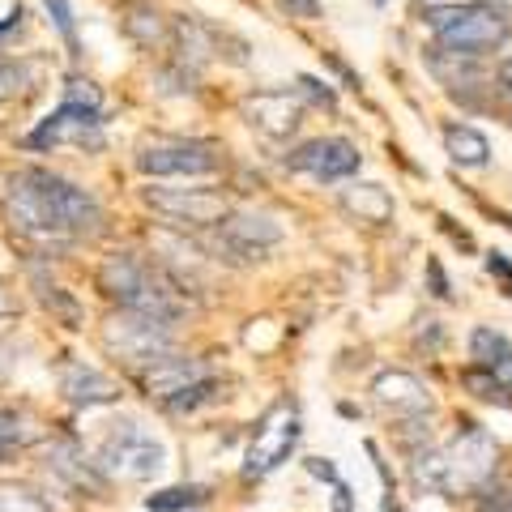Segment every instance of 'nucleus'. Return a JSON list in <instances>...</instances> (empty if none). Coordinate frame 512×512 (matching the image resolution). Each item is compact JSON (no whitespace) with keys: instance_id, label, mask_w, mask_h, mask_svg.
I'll use <instances>...</instances> for the list:
<instances>
[{"instance_id":"nucleus-4","label":"nucleus","mask_w":512,"mask_h":512,"mask_svg":"<svg viewBox=\"0 0 512 512\" xmlns=\"http://www.w3.org/2000/svg\"><path fill=\"white\" fill-rule=\"evenodd\" d=\"M171 325L175 320H163V316H146V312H120L107 320L103 329V342L111 355H120L128 363H150L158 355L171 350Z\"/></svg>"},{"instance_id":"nucleus-24","label":"nucleus","mask_w":512,"mask_h":512,"mask_svg":"<svg viewBox=\"0 0 512 512\" xmlns=\"http://www.w3.org/2000/svg\"><path fill=\"white\" fill-rule=\"evenodd\" d=\"M150 512H205L201 508V491L197 487H171L150 495Z\"/></svg>"},{"instance_id":"nucleus-16","label":"nucleus","mask_w":512,"mask_h":512,"mask_svg":"<svg viewBox=\"0 0 512 512\" xmlns=\"http://www.w3.org/2000/svg\"><path fill=\"white\" fill-rule=\"evenodd\" d=\"M60 389H64V397H69L73 406H107V402H116V397H120L116 380L103 376L99 367H86V363H69V367H64Z\"/></svg>"},{"instance_id":"nucleus-10","label":"nucleus","mask_w":512,"mask_h":512,"mask_svg":"<svg viewBox=\"0 0 512 512\" xmlns=\"http://www.w3.org/2000/svg\"><path fill=\"white\" fill-rule=\"evenodd\" d=\"M286 167L312 175V180H346L359 171V146L346 137H316L286 154Z\"/></svg>"},{"instance_id":"nucleus-32","label":"nucleus","mask_w":512,"mask_h":512,"mask_svg":"<svg viewBox=\"0 0 512 512\" xmlns=\"http://www.w3.org/2000/svg\"><path fill=\"white\" fill-rule=\"evenodd\" d=\"M478 512H512V491H495V495H487V500L478 504Z\"/></svg>"},{"instance_id":"nucleus-22","label":"nucleus","mask_w":512,"mask_h":512,"mask_svg":"<svg viewBox=\"0 0 512 512\" xmlns=\"http://www.w3.org/2000/svg\"><path fill=\"white\" fill-rule=\"evenodd\" d=\"M30 82H35V73H30V64L0 56V103L22 99V94L30 90Z\"/></svg>"},{"instance_id":"nucleus-11","label":"nucleus","mask_w":512,"mask_h":512,"mask_svg":"<svg viewBox=\"0 0 512 512\" xmlns=\"http://www.w3.org/2000/svg\"><path fill=\"white\" fill-rule=\"evenodd\" d=\"M299 116H303V103H299V90H261V94H248L244 99V120L265 137H291L299 128Z\"/></svg>"},{"instance_id":"nucleus-30","label":"nucleus","mask_w":512,"mask_h":512,"mask_svg":"<svg viewBox=\"0 0 512 512\" xmlns=\"http://www.w3.org/2000/svg\"><path fill=\"white\" fill-rule=\"evenodd\" d=\"M278 5L291 13V18H316V13H320L316 0H278Z\"/></svg>"},{"instance_id":"nucleus-21","label":"nucleus","mask_w":512,"mask_h":512,"mask_svg":"<svg viewBox=\"0 0 512 512\" xmlns=\"http://www.w3.org/2000/svg\"><path fill=\"white\" fill-rule=\"evenodd\" d=\"M410 474H414V483H419L423 491H448V461H444V453H436V448L414 453Z\"/></svg>"},{"instance_id":"nucleus-34","label":"nucleus","mask_w":512,"mask_h":512,"mask_svg":"<svg viewBox=\"0 0 512 512\" xmlns=\"http://www.w3.org/2000/svg\"><path fill=\"white\" fill-rule=\"evenodd\" d=\"M431 286H436V295L440 299H448V282H444V274H440V265L431 261Z\"/></svg>"},{"instance_id":"nucleus-28","label":"nucleus","mask_w":512,"mask_h":512,"mask_svg":"<svg viewBox=\"0 0 512 512\" xmlns=\"http://www.w3.org/2000/svg\"><path fill=\"white\" fill-rule=\"evenodd\" d=\"M47 13H52V22L60 26V35L69 39L73 56H77V26H73V9H69V0H47Z\"/></svg>"},{"instance_id":"nucleus-29","label":"nucleus","mask_w":512,"mask_h":512,"mask_svg":"<svg viewBox=\"0 0 512 512\" xmlns=\"http://www.w3.org/2000/svg\"><path fill=\"white\" fill-rule=\"evenodd\" d=\"M299 94L303 99H312L316 107H338V94H333L329 86H320L316 77H299Z\"/></svg>"},{"instance_id":"nucleus-2","label":"nucleus","mask_w":512,"mask_h":512,"mask_svg":"<svg viewBox=\"0 0 512 512\" xmlns=\"http://www.w3.org/2000/svg\"><path fill=\"white\" fill-rule=\"evenodd\" d=\"M99 286L124 312H146V316H163V320H175L184 312L175 282H167L150 261H141L137 252H111L99 265Z\"/></svg>"},{"instance_id":"nucleus-19","label":"nucleus","mask_w":512,"mask_h":512,"mask_svg":"<svg viewBox=\"0 0 512 512\" xmlns=\"http://www.w3.org/2000/svg\"><path fill=\"white\" fill-rule=\"evenodd\" d=\"M444 150H448V158H453L457 167H487L491 141L470 124H448L444 128Z\"/></svg>"},{"instance_id":"nucleus-6","label":"nucleus","mask_w":512,"mask_h":512,"mask_svg":"<svg viewBox=\"0 0 512 512\" xmlns=\"http://www.w3.org/2000/svg\"><path fill=\"white\" fill-rule=\"evenodd\" d=\"M444 461H448V491H478L495 474V440L483 427L466 423L453 448L444 453Z\"/></svg>"},{"instance_id":"nucleus-17","label":"nucleus","mask_w":512,"mask_h":512,"mask_svg":"<svg viewBox=\"0 0 512 512\" xmlns=\"http://www.w3.org/2000/svg\"><path fill=\"white\" fill-rule=\"evenodd\" d=\"M295 440H299V419L295 414L291 419H282L278 427L261 431L256 444H252V453H248V474H269L278 461H286V453L295 448Z\"/></svg>"},{"instance_id":"nucleus-23","label":"nucleus","mask_w":512,"mask_h":512,"mask_svg":"<svg viewBox=\"0 0 512 512\" xmlns=\"http://www.w3.org/2000/svg\"><path fill=\"white\" fill-rule=\"evenodd\" d=\"M508 350H512V342L504 338V333L500 329H474V338H470V355L478 359V367H491L495 359H504L508 355Z\"/></svg>"},{"instance_id":"nucleus-13","label":"nucleus","mask_w":512,"mask_h":512,"mask_svg":"<svg viewBox=\"0 0 512 512\" xmlns=\"http://www.w3.org/2000/svg\"><path fill=\"white\" fill-rule=\"evenodd\" d=\"M278 239H282V227L269 214H256V210L227 214L218 222V244L231 252H244V256H261L265 248H274Z\"/></svg>"},{"instance_id":"nucleus-7","label":"nucleus","mask_w":512,"mask_h":512,"mask_svg":"<svg viewBox=\"0 0 512 512\" xmlns=\"http://www.w3.org/2000/svg\"><path fill=\"white\" fill-rule=\"evenodd\" d=\"M146 205L184 227H218L227 218V197L214 188H146Z\"/></svg>"},{"instance_id":"nucleus-37","label":"nucleus","mask_w":512,"mask_h":512,"mask_svg":"<svg viewBox=\"0 0 512 512\" xmlns=\"http://www.w3.org/2000/svg\"><path fill=\"white\" fill-rule=\"evenodd\" d=\"M500 86H504V90H512V56L500 64Z\"/></svg>"},{"instance_id":"nucleus-20","label":"nucleus","mask_w":512,"mask_h":512,"mask_svg":"<svg viewBox=\"0 0 512 512\" xmlns=\"http://www.w3.org/2000/svg\"><path fill=\"white\" fill-rule=\"evenodd\" d=\"M342 205L363 222H389L393 218V197L380 184H350L342 192Z\"/></svg>"},{"instance_id":"nucleus-18","label":"nucleus","mask_w":512,"mask_h":512,"mask_svg":"<svg viewBox=\"0 0 512 512\" xmlns=\"http://www.w3.org/2000/svg\"><path fill=\"white\" fill-rule=\"evenodd\" d=\"M47 466H52L56 478H64V483L77 487V491H103V474L94 466H86V457L77 453V444H52Z\"/></svg>"},{"instance_id":"nucleus-35","label":"nucleus","mask_w":512,"mask_h":512,"mask_svg":"<svg viewBox=\"0 0 512 512\" xmlns=\"http://www.w3.org/2000/svg\"><path fill=\"white\" fill-rule=\"evenodd\" d=\"M18 26H22V9H13V13H9V18H5V22H0V39H5V35H9V30H18Z\"/></svg>"},{"instance_id":"nucleus-33","label":"nucleus","mask_w":512,"mask_h":512,"mask_svg":"<svg viewBox=\"0 0 512 512\" xmlns=\"http://www.w3.org/2000/svg\"><path fill=\"white\" fill-rule=\"evenodd\" d=\"M487 269H491V274H500V278H504L508 295H512V265L504 261V252H491V256H487Z\"/></svg>"},{"instance_id":"nucleus-36","label":"nucleus","mask_w":512,"mask_h":512,"mask_svg":"<svg viewBox=\"0 0 512 512\" xmlns=\"http://www.w3.org/2000/svg\"><path fill=\"white\" fill-rule=\"evenodd\" d=\"M483 5H487L491 13H500V18H508V9H512V0H483Z\"/></svg>"},{"instance_id":"nucleus-5","label":"nucleus","mask_w":512,"mask_h":512,"mask_svg":"<svg viewBox=\"0 0 512 512\" xmlns=\"http://www.w3.org/2000/svg\"><path fill=\"white\" fill-rule=\"evenodd\" d=\"M222 167V154L210 141H146L137 150V171L167 180V175H184V180H201Z\"/></svg>"},{"instance_id":"nucleus-9","label":"nucleus","mask_w":512,"mask_h":512,"mask_svg":"<svg viewBox=\"0 0 512 512\" xmlns=\"http://www.w3.org/2000/svg\"><path fill=\"white\" fill-rule=\"evenodd\" d=\"M64 141H73V146H99L103 141L99 111L77 107V103H60V111H52V116L26 137V146L30 150H52V146H64Z\"/></svg>"},{"instance_id":"nucleus-26","label":"nucleus","mask_w":512,"mask_h":512,"mask_svg":"<svg viewBox=\"0 0 512 512\" xmlns=\"http://www.w3.org/2000/svg\"><path fill=\"white\" fill-rule=\"evenodd\" d=\"M0 512H47V504L26 487H0Z\"/></svg>"},{"instance_id":"nucleus-38","label":"nucleus","mask_w":512,"mask_h":512,"mask_svg":"<svg viewBox=\"0 0 512 512\" xmlns=\"http://www.w3.org/2000/svg\"><path fill=\"white\" fill-rule=\"evenodd\" d=\"M9 308H13V303H9V295L0 291V316H9Z\"/></svg>"},{"instance_id":"nucleus-12","label":"nucleus","mask_w":512,"mask_h":512,"mask_svg":"<svg viewBox=\"0 0 512 512\" xmlns=\"http://www.w3.org/2000/svg\"><path fill=\"white\" fill-rule=\"evenodd\" d=\"M372 397L380 410H389L393 419H423L431 410V393L419 376L410 372H380L372 384Z\"/></svg>"},{"instance_id":"nucleus-1","label":"nucleus","mask_w":512,"mask_h":512,"mask_svg":"<svg viewBox=\"0 0 512 512\" xmlns=\"http://www.w3.org/2000/svg\"><path fill=\"white\" fill-rule=\"evenodd\" d=\"M5 214L22 235L43 239V244L94 235L103 227V205L86 188H77L64 175H52L43 167H22L18 175H9Z\"/></svg>"},{"instance_id":"nucleus-3","label":"nucleus","mask_w":512,"mask_h":512,"mask_svg":"<svg viewBox=\"0 0 512 512\" xmlns=\"http://www.w3.org/2000/svg\"><path fill=\"white\" fill-rule=\"evenodd\" d=\"M94 466L111 478H124V483H150V478H158L167 466V448L154 436H146L141 423L124 419V423L111 427V436L103 440Z\"/></svg>"},{"instance_id":"nucleus-27","label":"nucleus","mask_w":512,"mask_h":512,"mask_svg":"<svg viewBox=\"0 0 512 512\" xmlns=\"http://www.w3.org/2000/svg\"><path fill=\"white\" fill-rule=\"evenodd\" d=\"M64 103H77V107H103V94L94 82H86V77H69V86H64Z\"/></svg>"},{"instance_id":"nucleus-15","label":"nucleus","mask_w":512,"mask_h":512,"mask_svg":"<svg viewBox=\"0 0 512 512\" xmlns=\"http://www.w3.org/2000/svg\"><path fill=\"white\" fill-rule=\"evenodd\" d=\"M120 26H124V35L133 43H141L146 52L171 47V22L154 5H146V0H128V5H120Z\"/></svg>"},{"instance_id":"nucleus-14","label":"nucleus","mask_w":512,"mask_h":512,"mask_svg":"<svg viewBox=\"0 0 512 512\" xmlns=\"http://www.w3.org/2000/svg\"><path fill=\"white\" fill-rule=\"evenodd\" d=\"M210 372H205L201 359H167L158 355L146 363V372H141V389H146L150 397H158V402H171V397H180L184 389H192L197 380H205Z\"/></svg>"},{"instance_id":"nucleus-8","label":"nucleus","mask_w":512,"mask_h":512,"mask_svg":"<svg viewBox=\"0 0 512 512\" xmlns=\"http://www.w3.org/2000/svg\"><path fill=\"white\" fill-rule=\"evenodd\" d=\"M436 43L440 52H453V56H487L508 43V18L491 9H466L457 22H448L440 30Z\"/></svg>"},{"instance_id":"nucleus-25","label":"nucleus","mask_w":512,"mask_h":512,"mask_svg":"<svg viewBox=\"0 0 512 512\" xmlns=\"http://www.w3.org/2000/svg\"><path fill=\"white\" fill-rule=\"evenodd\" d=\"M35 440V431H30V423L22 419L18 410H0V457L9 453V448H22Z\"/></svg>"},{"instance_id":"nucleus-31","label":"nucleus","mask_w":512,"mask_h":512,"mask_svg":"<svg viewBox=\"0 0 512 512\" xmlns=\"http://www.w3.org/2000/svg\"><path fill=\"white\" fill-rule=\"evenodd\" d=\"M487 372H491L495 380H500V389H512V350H508L504 359H495V363L487 367Z\"/></svg>"}]
</instances>
